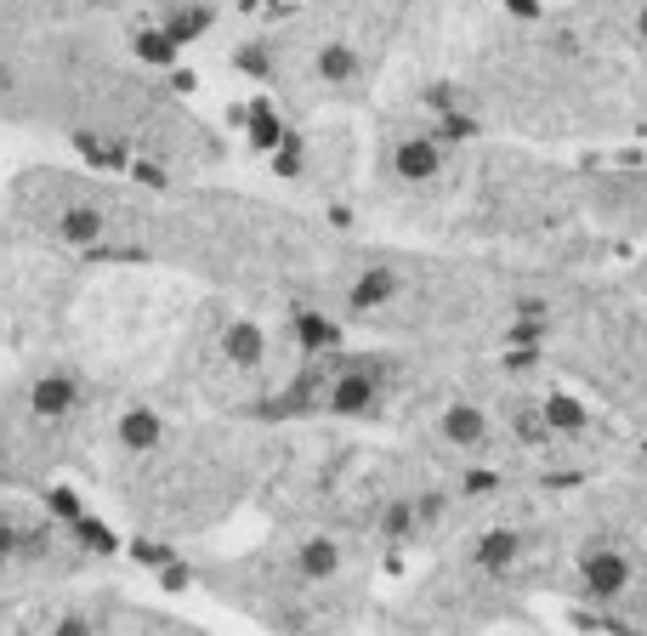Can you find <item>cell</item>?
Wrapping results in <instances>:
<instances>
[{"label": "cell", "instance_id": "6da1fadb", "mask_svg": "<svg viewBox=\"0 0 647 636\" xmlns=\"http://www.w3.org/2000/svg\"><path fill=\"white\" fill-rule=\"evenodd\" d=\"M369 398H375L369 375L364 370H341V381H335V392H330V415H358V409H369Z\"/></svg>", "mask_w": 647, "mask_h": 636}, {"label": "cell", "instance_id": "7a4b0ae2", "mask_svg": "<svg viewBox=\"0 0 647 636\" xmlns=\"http://www.w3.org/2000/svg\"><path fill=\"white\" fill-rule=\"evenodd\" d=\"M35 409L40 415H69L74 409V381L69 375H46V381L35 387Z\"/></svg>", "mask_w": 647, "mask_h": 636}, {"label": "cell", "instance_id": "3957f363", "mask_svg": "<svg viewBox=\"0 0 647 636\" xmlns=\"http://www.w3.org/2000/svg\"><path fill=\"white\" fill-rule=\"evenodd\" d=\"M120 443L125 449H154L159 443V415L154 409H131V415L120 421Z\"/></svg>", "mask_w": 647, "mask_h": 636}, {"label": "cell", "instance_id": "277c9868", "mask_svg": "<svg viewBox=\"0 0 647 636\" xmlns=\"http://www.w3.org/2000/svg\"><path fill=\"white\" fill-rule=\"evenodd\" d=\"M228 358L233 364H245V370H256V364H262V330H256V324H233L228 330Z\"/></svg>", "mask_w": 647, "mask_h": 636}, {"label": "cell", "instance_id": "5b68a950", "mask_svg": "<svg viewBox=\"0 0 647 636\" xmlns=\"http://www.w3.org/2000/svg\"><path fill=\"white\" fill-rule=\"evenodd\" d=\"M352 74H358V57H352L347 46H324V52H318V80L341 86V80H352Z\"/></svg>", "mask_w": 647, "mask_h": 636}, {"label": "cell", "instance_id": "8992f818", "mask_svg": "<svg viewBox=\"0 0 647 636\" xmlns=\"http://www.w3.org/2000/svg\"><path fill=\"white\" fill-rule=\"evenodd\" d=\"M398 290V279L386 273V267H375V273H364V279L352 284V307H375V301H386Z\"/></svg>", "mask_w": 647, "mask_h": 636}, {"label": "cell", "instance_id": "52a82bcc", "mask_svg": "<svg viewBox=\"0 0 647 636\" xmlns=\"http://www.w3.org/2000/svg\"><path fill=\"white\" fill-rule=\"evenodd\" d=\"M176 52H182V40H176L171 29H148V35H137V57H142V63H171Z\"/></svg>", "mask_w": 647, "mask_h": 636}, {"label": "cell", "instance_id": "ba28073f", "mask_svg": "<svg viewBox=\"0 0 647 636\" xmlns=\"http://www.w3.org/2000/svg\"><path fill=\"white\" fill-rule=\"evenodd\" d=\"M250 142H256V148H279L284 142V125H279V114H273L267 103L250 108Z\"/></svg>", "mask_w": 647, "mask_h": 636}, {"label": "cell", "instance_id": "9c48e42d", "mask_svg": "<svg viewBox=\"0 0 647 636\" xmlns=\"http://www.w3.org/2000/svg\"><path fill=\"white\" fill-rule=\"evenodd\" d=\"M432 165H438V154H432L426 142H409V148H398V171H403V177H432Z\"/></svg>", "mask_w": 647, "mask_h": 636}, {"label": "cell", "instance_id": "30bf717a", "mask_svg": "<svg viewBox=\"0 0 647 636\" xmlns=\"http://www.w3.org/2000/svg\"><path fill=\"white\" fill-rule=\"evenodd\" d=\"M335 563H341V557H335L330 540H313V546L301 551V568H307V574H335Z\"/></svg>", "mask_w": 647, "mask_h": 636}, {"label": "cell", "instance_id": "8fae6325", "mask_svg": "<svg viewBox=\"0 0 647 636\" xmlns=\"http://www.w3.org/2000/svg\"><path fill=\"white\" fill-rule=\"evenodd\" d=\"M301 341H307V347H335V341H341V330H335L330 318H301Z\"/></svg>", "mask_w": 647, "mask_h": 636}, {"label": "cell", "instance_id": "7c38bea8", "mask_svg": "<svg viewBox=\"0 0 647 636\" xmlns=\"http://www.w3.org/2000/svg\"><path fill=\"white\" fill-rule=\"evenodd\" d=\"M273 6H279V0H273Z\"/></svg>", "mask_w": 647, "mask_h": 636}]
</instances>
